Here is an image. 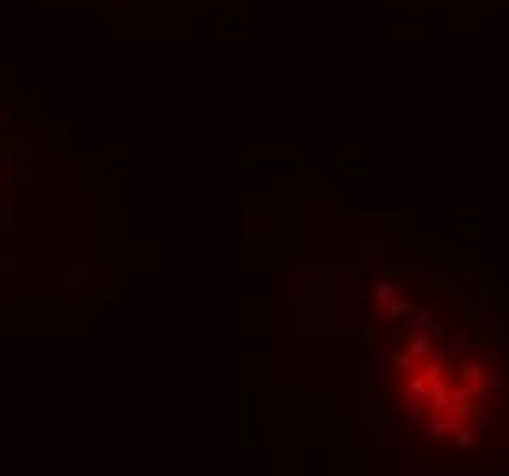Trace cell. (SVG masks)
<instances>
[{"instance_id": "cell-1", "label": "cell", "mask_w": 509, "mask_h": 476, "mask_svg": "<svg viewBox=\"0 0 509 476\" xmlns=\"http://www.w3.org/2000/svg\"><path fill=\"white\" fill-rule=\"evenodd\" d=\"M377 392L410 440L480 454L506 432V359L487 326L443 286L403 275L363 290Z\"/></svg>"}]
</instances>
